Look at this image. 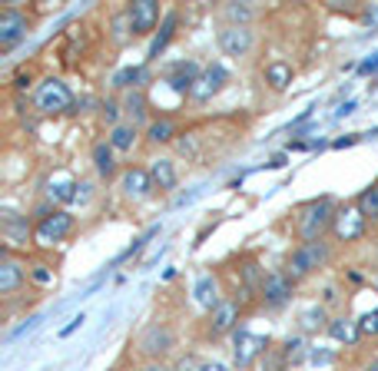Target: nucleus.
Here are the masks:
<instances>
[{"instance_id": "f257e3e1", "label": "nucleus", "mask_w": 378, "mask_h": 371, "mask_svg": "<svg viewBox=\"0 0 378 371\" xmlns=\"http://www.w3.org/2000/svg\"><path fill=\"white\" fill-rule=\"evenodd\" d=\"M332 223H335L332 199H312V202L299 212V236H302L305 242H318L322 232Z\"/></svg>"}, {"instance_id": "f03ea898", "label": "nucleus", "mask_w": 378, "mask_h": 371, "mask_svg": "<svg viewBox=\"0 0 378 371\" xmlns=\"http://www.w3.org/2000/svg\"><path fill=\"white\" fill-rule=\"evenodd\" d=\"M37 110L40 113H67L70 106H74V93H70V87L63 83V80H57V76H46L44 83L37 87Z\"/></svg>"}, {"instance_id": "7ed1b4c3", "label": "nucleus", "mask_w": 378, "mask_h": 371, "mask_svg": "<svg viewBox=\"0 0 378 371\" xmlns=\"http://www.w3.org/2000/svg\"><path fill=\"white\" fill-rule=\"evenodd\" d=\"M329 262V245L318 239V242H302L292 259H289V275L292 279H302V275H312L318 266H325Z\"/></svg>"}, {"instance_id": "20e7f679", "label": "nucleus", "mask_w": 378, "mask_h": 371, "mask_svg": "<svg viewBox=\"0 0 378 371\" xmlns=\"http://www.w3.org/2000/svg\"><path fill=\"white\" fill-rule=\"evenodd\" d=\"M70 232H74V216H70V212H63V209H57V212H50V216H44V219L37 223L33 239H37V245L50 249V245L63 242Z\"/></svg>"}, {"instance_id": "39448f33", "label": "nucleus", "mask_w": 378, "mask_h": 371, "mask_svg": "<svg viewBox=\"0 0 378 371\" xmlns=\"http://www.w3.org/2000/svg\"><path fill=\"white\" fill-rule=\"evenodd\" d=\"M266 348H269V338H266V335H256V331H246V328H239L236 338H232V358H236L239 368L252 365Z\"/></svg>"}, {"instance_id": "423d86ee", "label": "nucleus", "mask_w": 378, "mask_h": 371, "mask_svg": "<svg viewBox=\"0 0 378 371\" xmlns=\"http://www.w3.org/2000/svg\"><path fill=\"white\" fill-rule=\"evenodd\" d=\"M27 30H31V24H27V17L20 14L17 7H3V10H0V46H3V50H10L14 44H20V40L27 37Z\"/></svg>"}, {"instance_id": "0eeeda50", "label": "nucleus", "mask_w": 378, "mask_h": 371, "mask_svg": "<svg viewBox=\"0 0 378 371\" xmlns=\"http://www.w3.org/2000/svg\"><path fill=\"white\" fill-rule=\"evenodd\" d=\"M229 83V74H226V67L223 63H209V67H203V74H199L196 80V87H193V100H199V103H206L209 96H216L219 89Z\"/></svg>"}, {"instance_id": "6e6552de", "label": "nucleus", "mask_w": 378, "mask_h": 371, "mask_svg": "<svg viewBox=\"0 0 378 371\" xmlns=\"http://www.w3.org/2000/svg\"><path fill=\"white\" fill-rule=\"evenodd\" d=\"M365 223H368V219L362 216V209L359 206H342L338 212H335L332 229H335V236L342 239V242H355V239H362Z\"/></svg>"}, {"instance_id": "1a4fd4ad", "label": "nucleus", "mask_w": 378, "mask_h": 371, "mask_svg": "<svg viewBox=\"0 0 378 371\" xmlns=\"http://www.w3.org/2000/svg\"><path fill=\"white\" fill-rule=\"evenodd\" d=\"M219 50L226 57H246L252 50V30L239 27V24H229L226 30H219Z\"/></svg>"}, {"instance_id": "9d476101", "label": "nucleus", "mask_w": 378, "mask_h": 371, "mask_svg": "<svg viewBox=\"0 0 378 371\" xmlns=\"http://www.w3.org/2000/svg\"><path fill=\"white\" fill-rule=\"evenodd\" d=\"M126 14H130V30L133 33H150L160 24V3L156 0H133L126 7Z\"/></svg>"}, {"instance_id": "9b49d317", "label": "nucleus", "mask_w": 378, "mask_h": 371, "mask_svg": "<svg viewBox=\"0 0 378 371\" xmlns=\"http://www.w3.org/2000/svg\"><path fill=\"white\" fill-rule=\"evenodd\" d=\"M292 295V275L289 272H269L262 285V302L266 305H286Z\"/></svg>"}, {"instance_id": "f8f14e48", "label": "nucleus", "mask_w": 378, "mask_h": 371, "mask_svg": "<svg viewBox=\"0 0 378 371\" xmlns=\"http://www.w3.org/2000/svg\"><path fill=\"white\" fill-rule=\"evenodd\" d=\"M199 74H203V70H199V63H193V60H180V63H173V67H169L166 83L176 89V93H193Z\"/></svg>"}, {"instance_id": "ddd939ff", "label": "nucleus", "mask_w": 378, "mask_h": 371, "mask_svg": "<svg viewBox=\"0 0 378 371\" xmlns=\"http://www.w3.org/2000/svg\"><path fill=\"white\" fill-rule=\"evenodd\" d=\"M24 279H27L24 266L3 249V259H0V295H14L17 288L24 285Z\"/></svg>"}, {"instance_id": "4468645a", "label": "nucleus", "mask_w": 378, "mask_h": 371, "mask_svg": "<svg viewBox=\"0 0 378 371\" xmlns=\"http://www.w3.org/2000/svg\"><path fill=\"white\" fill-rule=\"evenodd\" d=\"M123 193L130 196V199H146V196L153 193L150 169H137V166H130V169L123 173Z\"/></svg>"}, {"instance_id": "2eb2a0df", "label": "nucleus", "mask_w": 378, "mask_h": 371, "mask_svg": "<svg viewBox=\"0 0 378 371\" xmlns=\"http://www.w3.org/2000/svg\"><path fill=\"white\" fill-rule=\"evenodd\" d=\"M236 322H239V305H236V302H219V305L209 312V331L212 335H226V331H232Z\"/></svg>"}, {"instance_id": "dca6fc26", "label": "nucleus", "mask_w": 378, "mask_h": 371, "mask_svg": "<svg viewBox=\"0 0 378 371\" xmlns=\"http://www.w3.org/2000/svg\"><path fill=\"white\" fill-rule=\"evenodd\" d=\"M76 189H80V186H76L74 176H67V173H57V176L50 179V189H46V193H50V199H53V202H74V199H76Z\"/></svg>"}, {"instance_id": "f3484780", "label": "nucleus", "mask_w": 378, "mask_h": 371, "mask_svg": "<svg viewBox=\"0 0 378 371\" xmlns=\"http://www.w3.org/2000/svg\"><path fill=\"white\" fill-rule=\"evenodd\" d=\"M193 298H196L203 309H216L219 305V285H216V279L212 275H199L196 279V288H193Z\"/></svg>"}, {"instance_id": "a211bd4d", "label": "nucleus", "mask_w": 378, "mask_h": 371, "mask_svg": "<svg viewBox=\"0 0 378 371\" xmlns=\"http://www.w3.org/2000/svg\"><path fill=\"white\" fill-rule=\"evenodd\" d=\"M169 345H173V335H169V328L153 325L150 331L143 335V352H146V355H163Z\"/></svg>"}, {"instance_id": "6ab92c4d", "label": "nucleus", "mask_w": 378, "mask_h": 371, "mask_svg": "<svg viewBox=\"0 0 378 371\" xmlns=\"http://www.w3.org/2000/svg\"><path fill=\"white\" fill-rule=\"evenodd\" d=\"M329 335H332L335 342L355 345L359 335H362V328H359V322H352V318H332V322H329Z\"/></svg>"}, {"instance_id": "aec40b11", "label": "nucleus", "mask_w": 378, "mask_h": 371, "mask_svg": "<svg viewBox=\"0 0 378 371\" xmlns=\"http://www.w3.org/2000/svg\"><path fill=\"white\" fill-rule=\"evenodd\" d=\"M150 176H153V186L173 189V186H176V166H173V159H153Z\"/></svg>"}, {"instance_id": "412c9836", "label": "nucleus", "mask_w": 378, "mask_h": 371, "mask_svg": "<svg viewBox=\"0 0 378 371\" xmlns=\"http://www.w3.org/2000/svg\"><path fill=\"white\" fill-rule=\"evenodd\" d=\"M113 153H117V149L110 146V139L93 146V163H96V173H100L103 179H110L113 173H117V159H113Z\"/></svg>"}, {"instance_id": "4be33fe9", "label": "nucleus", "mask_w": 378, "mask_h": 371, "mask_svg": "<svg viewBox=\"0 0 378 371\" xmlns=\"http://www.w3.org/2000/svg\"><path fill=\"white\" fill-rule=\"evenodd\" d=\"M173 30H176V14H166L163 17V27L156 30V37H153V44H150V53L146 57L150 60H156L163 50L169 46V40H173Z\"/></svg>"}, {"instance_id": "5701e85b", "label": "nucleus", "mask_w": 378, "mask_h": 371, "mask_svg": "<svg viewBox=\"0 0 378 371\" xmlns=\"http://www.w3.org/2000/svg\"><path fill=\"white\" fill-rule=\"evenodd\" d=\"M133 143H137V126L133 123H120V126L110 130V146L117 149V153H130Z\"/></svg>"}, {"instance_id": "b1692460", "label": "nucleus", "mask_w": 378, "mask_h": 371, "mask_svg": "<svg viewBox=\"0 0 378 371\" xmlns=\"http://www.w3.org/2000/svg\"><path fill=\"white\" fill-rule=\"evenodd\" d=\"M153 236H160V225H150V229H146L143 236L133 239V242H130V245H126V249H123V252L117 255V259H113L110 266H123V262H130V259H133L137 252H143V249H146V242H150Z\"/></svg>"}, {"instance_id": "393cba45", "label": "nucleus", "mask_w": 378, "mask_h": 371, "mask_svg": "<svg viewBox=\"0 0 378 371\" xmlns=\"http://www.w3.org/2000/svg\"><path fill=\"white\" fill-rule=\"evenodd\" d=\"M266 83L273 89H286L292 83V67L282 63V60H273L269 67H266Z\"/></svg>"}, {"instance_id": "a878e982", "label": "nucleus", "mask_w": 378, "mask_h": 371, "mask_svg": "<svg viewBox=\"0 0 378 371\" xmlns=\"http://www.w3.org/2000/svg\"><path fill=\"white\" fill-rule=\"evenodd\" d=\"M3 236L10 239V242H27V236H31V229H27V219H20V216H14V212H3Z\"/></svg>"}, {"instance_id": "bb28decb", "label": "nucleus", "mask_w": 378, "mask_h": 371, "mask_svg": "<svg viewBox=\"0 0 378 371\" xmlns=\"http://www.w3.org/2000/svg\"><path fill=\"white\" fill-rule=\"evenodd\" d=\"M299 322H302L305 331H318V328H329L332 318H325V309H322V305H309V309L299 315Z\"/></svg>"}, {"instance_id": "cd10ccee", "label": "nucleus", "mask_w": 378, "mask_h": 371, "mask_svg": "<svg viewBox=\"0 0 378 371\" xmlns=\"http://www.w3.org/2000/svg\"><path fill=\"white\" fill-rule=\"evenodd\" d=\"M359 209H362L365 219L378 223V182H372L368 189H362V196H359Z\"/></svg>"}, {"instance_id": "c85d7f7f", "label": "nucleus", "mask_w": 378, "mask_h": 371, "mask_svg": "<svg viewBox=\"0 0 378 371\" xmlns=\"http://www.w3.org/2000/svg\"><path fill=\"white\" fill-rule=\"evenodd\" d=\"M146 80V70L143 67H123L120 74L113 76V87L117 89H126V87H139Z\"/></svg>"}, {"instance_id": "c756f323", "label": "nucleus", "mask_w": 378, "mask_h": 371, "mask_svg": "<svg viewBox=\"0 0 378 371\" xmlns=\"http://www.w3.org/2000/svg\"><path fill=\"white\" fill-rule=\"evenodd\" d=\"M173 136H176V123H173V119H156V123H150L153 143H169Z\"/></svg>"}, {"instance_id": "7c9ffc66", "label": "nucleus", "mask_w": 378, "mask_h": 371, "mask_svg": "<svg viewBox=\"0 0 378 371\" xmlns=\"http://www.w3.org/2000/svg\"><path fill=\"white\" fill-rule=\"evenodd\" d=\"M242 279H246V288H252V292H262V285H266V275H262V268L256 262H249V266L242 268Z\"/></svg>"}, {"instance_id": "2f4dec72", "label": "nucleus", "mask_w": 378, "mask_h": 371, "mask_svg": "<svg viewBox=\"0 0 378 371\" xmlns=\"http://www.w3.org/2000/svg\"><path fill=\"white\" fill-rule=\"evenodd\" d=\"M40 322H44L40 315H31V318H27L24 325H17L14 331H7V345H10V342H17V338H24V335H31V331H33V328H37V325H40Z\"/></svg>"}, {"instance_id": "473e14b6", "label": "nucleus", "mask_w": 378, "mask_h": 371, "mask_svg": "<svg viewBox=\"0 0 378 371\" xmlns=\"http://www.w3.org/2000/svg\"><path fill=\"white\" fill-rule=\"evenodd\" d=\"M126 110H130V117H133V126H137L139 119L146 117V100H143V96H130V103H126Z\"/></svg>"}, {"instance_id": "72a5a7b5", "label": "nucleus", "mask_w": 378, "mask_h": 371, "mask_svg": "<svg viewBox=\"0 0 378 371\" xmlns=\"http://www.w3.org/2000/svg\"><path fill=\"white\" fill-rule=\"evenodd\" d=\"M302 348H305L302 338H289V342H286V361L299 365V361H302Z\"/></svg>"}, {"instance_id": "f704fd0d", "label": "nucleus", "mask_w": 378, "mask_h": 371, "mask_svg": "<svg viewBox=\"0 0 378 371\" xmlns=\"http://www.w3.org/2000/svg\"><path fill=\"white\" fill-rule=\"evenodd\" d=\"M359 328H362V335H378V309L365 312L362 318H359Z\"/></svg>"}, {"instance_id": "c9c22d12", "label": "nucleus", "mask_w": 378, "mask_h": 371, "mask_svg": "<svg viewBox=\"0 0 378 371\" xmlns=\"http://www.w3.org/2000/svg\"><path fill=\"white\" fill-rule=\"evenodd\" d=\"M226 17H229V20H236L239 27H246V20L252 17V10H249V7H239V3H229V7H226Z\"/></svg>"}, {"instance_id": "e433bc0d", "label": "nucleus", "mask_w": 378, "mask_h": 371, "mask_svg": "<svg viewBox=\"0 0 378 371\" xmlns=\"http://www.w3.org/2000/svg\"><path fill=\"white\" fill-rule=\"evenodd\" d=\"M203 368H206V361H199L196 355L180 358V365H176V371H203Z\"/></svg>"}, {"instance_id": "4c0bfd02", "label": "nucleus", "mask_w": 378, "mask_h": 371, "mask_svg": "<svg viewBox=\"0 0 378 371\" xmlns=\"http://www.w3.org/2000/svg\"><path fill=\"white\" fill-rule=\"evenodd\" d=\"M359 74H365V76H368V74L375 76L378 74V50H375V53H368V57L359 63Z\"/></svg>"}, {"instance_id": "58836bf2", "label": "nucleus", "mask_w": 378, "mask_h": 371, "mask_svg": "<svg viewBox=\"0 0 378 371\" xmlns=\"http://www.w3.org/2000/svg\"><path fill=\"white\" fill-rule=\"evenodd\" d=\"M83 322H87V315H83V312L74 315V318H70V322H67V325L60 328V338H70V335H74V331H76L80 325H83Z\"/></svg>"}, {"instance_id": "ea45409f", "label": "nucleus", "mask_w": 378, "mask_h": 371, "mask_svg": "<svg viewBox=\"0 0 378 371\" xmlns=\"http://www.w3.org/2000/svg\"><path fill=\"white\" fill-rule=\"evenodd\" d=\"M31 275H33V282H37V285H50V282H53V272H50L46 266H33Z\"/></svg>"}, {"instance_id": "a19ab883", "label": "nucleus", "mask_w": 378, "mask_h": 371, "mask_svg": "<svg viewBox=\"0 0 378 371\" xmlns=\"http://www.w3.org/2000/svg\"><path fill=\"white\" fill-rule=\"evenodd\" d=\"M309 361H312V365H332V352H325V348H312V352H309Z\"/></svg>"}, {"instance_id": "79ce46f5", "label": "nucleus", "mask_w": 378, "mask_h": 371, "mask_svg": "<svg viewBox=\"0 0 378 371\" xmlns=\"http://www.w3.org/2000/svg\"><path fill=\"white\" fill-rule=\"evenodd\" d=\"M103 117L110 119L113 126H120V123H117V119H120V106L113 103V100H106V103H103Z\"/></svg>"}, {"instance_id": "37998d69", "label": "nucleus", "mask_w": 378, "mask_h": 371, "mask_svg": "<svg viewBox=\"0 0 378 371\" xmlns=\"http://www.w3.org/2000/svg\"><path fill=\"white\" fill-rule=\"evenodd\" d=\"M359 143V133H348V136H342V139H335L332 146L335 149H345V146H355Z\"/></svg>"}, {"instance_id": "c03bdc74", "label": "nucleus", "mask_w": 378, "mask_h": 371, "mask_svg": "<svg viewBox=\"0 0 378 371\" xmlns=\"http://www.w3.org/2000/svg\"><path fill=\"white\" fill-rule=\"evenodd\" d=\"M355 110H359V103H355V100H345V103L335 110V117H348V113H355Z\"/></svg>"}, {"instance_id": "a18cd8bd", "label": "nucleus", "mask_w": 378, "mask_h": 371, "mask_svg": "<svg viewBox=\"0 0 378 371\" xmlns=\"http://www.w3.org/2000/svg\"><path fill=\"white\" fill-rule=\"evenodd\" d=\"M286 163H289V156H286V153H275L273 159H269V166H273V169H282Z\"/></svg>"}, {"instance_id": "49530a36", "label": "nucleus", "mask_w": 378, "mask_h": 371, "mask_svg": "<svg viewBox=\"0 0 378 371\" xmlns=\"http://www.w3.org/2000/svg\"><path fill=\"white\" fill-rule=\"evenodd\" d=\"M203 371H229V368L223 365V361H206V368Z\"/></svg>"}, {"instance_id": "de8ad7c7", "label": "nucleus", "mask_w": 378, "mask_h": 371, "mask_svg": "<svg viewBox=\"0 0 378 371\" xmlns=\"http://www.w3.org/2000/svg\"><path fill=\"white\" fill-rule=\"evenodd\" d=\"M27 87H31V76L20 74V76H17V89H27Z\"/></svg>"}, {"instance_id": "09e8293b", "label": "nucleus", "mask_w": 378, "mask_h": 371, "mask_svg": "<svg viewBox=\"0 0 378 371\" xmlns=\"http://www.w3.org/2000/svg\"><path fill=\"white\" fill-rule=\"evenodd\" d=\"M143 371H166V368H163V365H146Z\"/></svg>"}, {"instance_id": "8fccbe9b", "label": "nucleus", "mask_w": 378, "mask_h": 371, "mask_svg": "<svg viewBox=\"0 0 378 371\" xmlns=\"http://www.w3.org/2000/svg\"><path fill=\"white\" fill-rule=\"evenodd\" d=\"M368 139H378V126L375 130H368Z\"/></svg>"}, {"instance_id": "3c124183", "label": "nucleus", "mask_w": 378, "mask_h": 371, "mask_svg": "<svg viewBox=\"0 0 378 371\" xmlns=\"http://www.w3.org/2000/svg\"><path fill=\"white\" fill-rule=\"evenodd\" d=\"M368 371H378V361H372V368H368Z\"/></svg>"}, {"instance_id": "603ef678", "label": "nucleus", "mask_w": 378, "mask_h": 371, "mask_svg": "<svg viewBox=\"0 0 378 371\" xmlns=\"http://www.w3.org/2000/svg\"><path fill=\"white\" fill-rule=\"evenodd\" d=\"M375 292H378V282H375Z\"/></svg>"}]
</instances>
